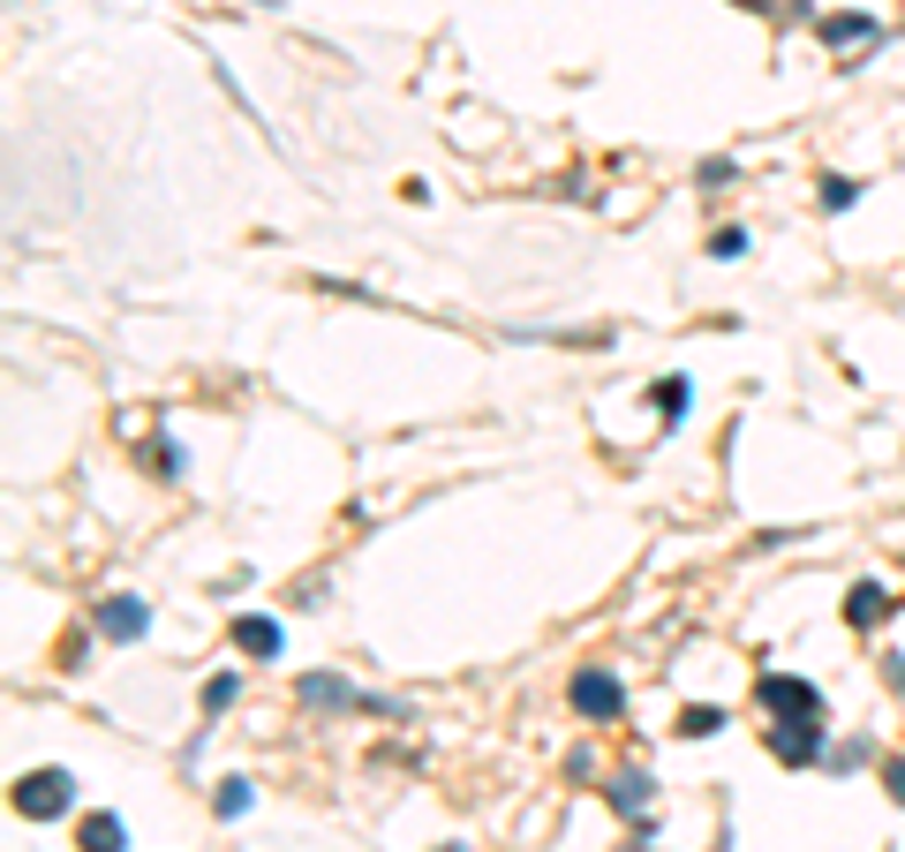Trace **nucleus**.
Masks as SVG:
<instances>
[{"instance_id": "obj_1", "label": "nucleus", "mask_w": 905, "mask_h": 852, "mask_svg": "<svg viewBox=\"0 0 905 852\" xmlns=\"http://www.w3.org/2000/svg\"><path fill=\"white\" fill-rule=\"evenodd\" d=\"M76 808V777L69 769H23L15 777V814H31V822H53V814Z\"/></svg>"}, {"instance_id": "obj_2", "label": "nucleus", "mask_w": 905, "mask_h": 852, "mask_svg": "<svg viewBox=\"0 0 905 852\" xmlns=\"http://www.w3.org/2000/svg\"><path fill=\"white\" fill-rule=\"evenodd\" d=\"M755 694H762V709H770V717H785V725H800V717H822V694H815L808 680H762Z\"/></svg>"}, {"instance_id": "obj_3", "label": "nucleus", "mask_w": 905, "mask_h": 852, "mask_svg": "<svg viewBox=\"0 0 905 852\" xmlns=\"http://www.w3.org/2000/svg\"><path fill=\"white\" fill-rule=\"evenodd\" d=\"M573 709H581V717H619V709H627V686L611 680V672H573Z\"/></svg>"}, {"instance_id": "obj_4", "label": "nucleus", "mask_w": 905, "mask_h": 852, "mask_svg": "<svg viewBox=\"0 0 905 852\" xmlns=\"http://www.w3.org/2000/svg\"><path fill=\"white\" fill-rule=\"evenodd\" d=\"M770 755L777 762H822V717H800V725H777L770 732Z\"/></svg>"}, {"instance_id": "obj_5", "label": "nucleus", "mask_w": 905, "mask_h": 852, "mask_svg": "<svg viewBox=\"0 0 905 852\" xmlns=\"http://www.w3.org/2000/svg\"><path fill=\"white\" fill-rule=\"evenodd\" d=\"M144 627H151V611H144L136 597H106V603H98V634H114V641H136Z\"/></svg>"}, {"instance_id": "obj_6", "label": "nucleus", "mask_w": 905, "mask_h": 852, "mask_svg": "<svg viewBox=\"0 0 905 852\" xmlns=\"http://www.w3.org/2000/svg\"><path fill=\"white\" fill-rule=\"evenodd\" d=\"M234 641H242L250 656H280V649H287V627H280V619H257V611H250V619H234Z\"/></svg>"}, {"instance_id": "obj_7", "label": "nucleus", "mask_w": 905, "mask_h": 852, "mask_svg": "<svg viewBox=\"0 0 905 852\" xmlns=\"http://www.w3.org/2000/svg\"><path fill=\"white\" fill-rule=\"evenodd\" d=\"M84 852H129L122 814H91V822H84Z\"/></svg>"}, {"instance_id": "obj_8", "label": "nucleus", "mask_w": 905, "mask_h": 852, "mask_svg": "<svg viewBox=\"0 0 905 852\" xmlns=\"http://www.w3.org/2000/svg\"><path fill=\"white\" fill-rule=\"evenodd\" d=\"M845 619H853V627H875V619H891V597H883L875 581H861V589L845 597Z\"/></svg>"}, {"instance_id": "obj_9", "label": "nucleus", "mask_w": 905, "mask_h": 852, "mask_svg": "<svg viewBox=\"0 0 905 852\" xmlns=\"http://www.w3.org/2000/svg\"><path fill=\"white\" fill-rule=\"evenodd\" d=\"M680 732H687V739H709V732H725V709H709V702H694L687 717H680Z\"/></svg>"}, {"instance_id": "obj_10", "label": "nucleus", "mask_w": 905, "mask_h": 852, "mask_svg": "<svg viewBox=\"0 0 905 852\" xmlns=\"http://www.w3.org/2000/svg\"><path fill=\"white\" fill-rule=\"evenodd\" d=\"M656 416H664V423H680V416H687V378H664V385H656Z\"/></svg>"}, {"instance_id": "obj_11", "label": "nucleus", "mask_w": 905, "mask_h": 852, "mask_svg": "<svg viewBox=\"0 0 905 852\" xmlns=\"http://www.w3.org/2000/svg\"><path fill=\"white\" fill-rule=\"evenodd\" d=\"M250 800H257V792H250V777H227V785H219V814H227V822H234V814H250Z\"/></svg>"}, {"instance_id": "obj_12", "label": "nucleus", "mask_w": 905, "mask_h": 852, "mask_svg": "<svg viewBox=\"0 0 905 852\" xmlns=\"http://www.w3.org/2000/svg\"><path fill=\"white\" fill-rule=\"evenodd\" d=\"M234 694H242V680H234V672H219V680L204 686V717H219V709H227Z\"/></svg>"}, {"instance_id": "obj_13", "label": "nucleus", "mask_w": 905, "mask_h": 852, "mask_svg": "<svg viewBox=\"0 0 905 852\" xmlns=\"http://www.w3.org/2000/svg\"><path fill=\"white\" fill-rule=\"evenodd\" d=\"M611 800H619V808H642V800H649V777H642V769H627V777L611 785Z\"/></svg>"}, {"instance_id": "obj_14", "label": "nucleus", "mask_w": 905, "mask_h": 852, "mask_svg": "<svg viewBox=\"0 0 905 852\" xmlns=\"http://www.w3.org/2000/svg\"><path fill=\"white\" fill-rule=\"evenodd\" d=\"M853 197H861V181H845V173H830V181H822V204H830V212H845Z\"/></svg>"}, {"instance_id": "obj_15", "label": "nucleus", "mask_w": 905, "mask_h": 852, "mask_svg": "<svg viewBox=\"0 0 905 852\" xmlns=\"http://www.w3.org/2000/svg\"><path fill=\"white\" fill-rule=\"evenodd\" d=\"M302 702H355L347 680H302Z\"/></svg>"}, {"instance_id": "obj_16", "label": "nucleus", "mask_w": 905, "mask_h": 852, "mask_svg": "<svg viewBox=\"0 0 905 852\" xmlns=\"http://www.w3.org/2000/svg\"><path fill=\"white\" fill-rule=\"evenodd\" d=\"M739 250H747V234H739V227H725V234H717V242H709V256H725V264H733Z\"/></svg>"}, {"instance_id": "obj_17", "label": "nucleus", "mask_w": 905, "mask_h": 852, "mask_svg": "<svg viewBox=\"0 0 905 852\" xmlns=\"http://www.w3.org/2000/svg\"><path fill=\"white\" fill-rule=\"evenodd\" d=\"M830 39L845 45V39H867V15H838V23H830Z\"/></svg>"}, {"instance_id": "obj_18", "label": "nucleus", "mask_w": 905, "mask_h": 852, "mask_svg": "<svg viewBox=\"0 0 905 852\" xmlns=\"http://www.w3.org/2000/svg\"><path fill=\"white\" fill-rule=\"evenodd\" d=\"M883 777H891V800H898V808H905V755H898V762H891V769H883Z\"/></svg>"}]
</instances>
